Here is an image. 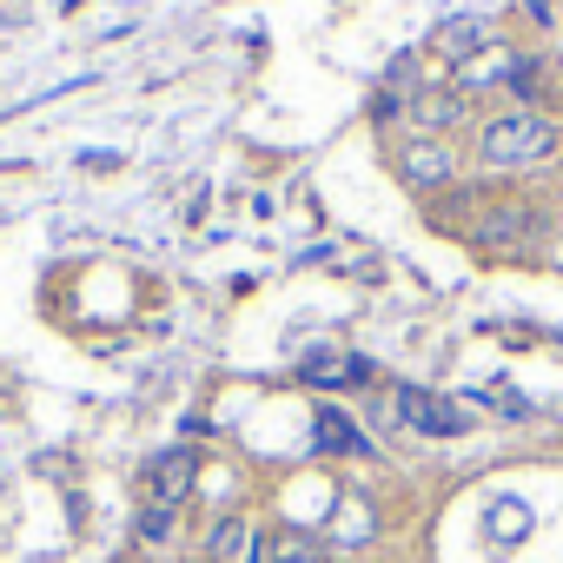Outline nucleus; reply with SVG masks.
I'll return each mask as SVG.
<instances>
[{
	"label": "nucleus",
	"mask_w": 563,
	"mask_h": 563,
	"mask_svg": "<svg viewBox=\"0 0 563 563\" xmlns=\"http://www.w3.org/2000/svg\"><path fill=\"white\" fill-rule=\"evenodd\" d=\"M550 146H556V126L537 120V113H504V120L484 126V159L490 166H537Z\"/></svg>",
	"instance_id": "f257e3e1"
},
{
	"label": "nucleus",
	"mask_w": 563,
	"mask_h": 563,
	"mask_svg": "<svg viewBox=\"0 0 563 563\" xmlns=\"http://www.w3.org/2000/svg\"><path fill=\"white\" fill-rule=\"evenodd\" d=\"M398 418L418 424V431H431V438H457V431H471V411H464V405H451V398H438V391H418V385L398 391Z\"/></svg>",
	"instance_id": "f03ea898"
},
{
	"label": "nucleus",
	"mask_w": 563,
	"mask_h": 563,
	"mask_svg": "<svg viewBox=\"0 0 563 563\" xmlns=\"http://www.w3.org/2000/svg\"><path fill=\"white\" fill-rule=\"evenodd\" d=\"M192 477H199V464H192V451H159L153 464H146V497L153 504H179L186 490H192Z\"/></svg>",
	"instance_id": "7ed1b4c3"
},
{
	"label": "nucleus",
	"mask_w": 563,
	"mask_h": 563,
	"mask_svg": "<svg viewBox=\"0 0 563 563\" xmlns=\"http://www.w3.org/2000/svg\"><path fill=\"white\" fill-rule=\"evenodd\" d=\"M206 556H219V563H265V537L245 517H225V523H212Z\"/></svg>",
	"instance_id": "20e7f679"
},
{
	"label": "nucleus",
	"mask_w": 563,
	"mask_h": 563,
	"mask_svg": "<svg viewBox=\"0 0 563 563\" xmlns=\"http://www.w3.org/2000/svg\"><path fill=\"white\" fill-rule=\"evenodd\" d=\"M431 47H438L451 67H457V60H477V54L490 47V21H471V14H464V21H444Z\"/></svg>",
	"instance_id": "39448f33"
},
{
	"label": "nucleus",
	"mask_w": 563,
	"mask_h": 563,
	"mask_svg": "<svg viewBox=\"0 0 563 563\" xmlns=\"http://www.w3.org/2000/svg\"><path fill=\"white\" fill-rule=\"evenodd\" d=\"M398 173L411 179V186H444L451 173H457V159L438 146V140H418V146H405V159H398Z\"/></svg>",
	"instance_id": "423d86ee"
},
{
	"label": "nucleus",
	"mask_w": 563,
	"mask_h": 563,
	"mask_svg": "<svg viewBox=\"0 0 563 563\" xmlns=\"http://www.w3.org/2000/svg\"><path fill=\"white\" fill-rule=\"evenodd\" d=\"M306 378H312V385H365L372 365L352 358V352H306Z\"/></svg>",
	"instance_id": "0eeeda50"
},
{
	"label": "nucleus",
	"mask_w": 563,
	"mask_h": 563,
	"mask_svg": "<svg viewBox=\"0 0 563 563\" xmlns=\"http://www.w3.org/2000/svg\"><path fill=\"white\" fill-rule=\"evenodd\" d=\"M484 212H490V219L471 225L484 245H504V239H523V232H530V206H484Z\"/></svg>",
	"instance_id": "6e6552de"
},
{
	"label": "nucleus",
	"mask_w": 563,
	"mask_h": 563,
	"mask_svg": "<svg viewBox=\"0 0 563 563\" xmlns=\"http://www.w3.org/2000/svg\"><path fill=\"white\" fill-rule=\"evenodd\" d=\"M319 444H325V451H372V444H365V431H358L345 411H332V405L319 411Z\"/></svg>",
	"instance_id": "1a4fd4ad"
},
{
	"label": "nucleus",
	"mask_w": 563,
	"mask_h": 563,
	"mask_svg": "<svg viewBox=\"0 0 563 563\" xmlns=\"http://www.w3.org/2000/svg\"><path fill=\"white\" fill-rule=\"evenodd\" d=\"M265 556H272V563H319L325 550H319V537H299V530H286V537H272V543H265Z\"/></svg>",
	"instance_id": "9d476101"
},
{
	"label": "nucleus",
	"mask_w": 563,
	"mask_h": 563,
	"mask_svg": "<svg viewBox=\"0 0 563 563\" xmlns=\"http://www.w3.org/2000/svg\"><path fill=\"white\" fill-rule=\"evenodd\" d=\"M418 120L438 133V126H451V120H464V100H451V93H431L424 107H418Z\"/></svg>",
	"instance_id": "9b49d317"
},
{
	"label": "nucleus",
	"mask_w": 563,
	"mask_h": 563,
	"mask_svg": "<svg viewBox=\"0 0 563 563\" xmlns=\"http://www.w3.org/2000/svg\"><path fill=\"white\" fill-rule=\"evenodd\" d=\"M140 537H146V543H166V537H173V510H166V504H146V510H140Z\"/></svg>",
	"instance_id": "f8f14e48"
},
{
	"label": "nucleus",
	"mask_w": 563,
	"mask_h": 563,
	"mask_svg": "<svg viewBox=\"0 0 563 563\" xmlns=\"http://www.w3.org/2000/svg\"><path fill=\"white\" fill-rule=\"evenodd\" d=\"M484 405H490V411H510V418H523V411H530V405H523L517 391H504V385H490V391H484Z\"/></svg>",
	"instance_id": "ddd939ff"
}]
</instances>
